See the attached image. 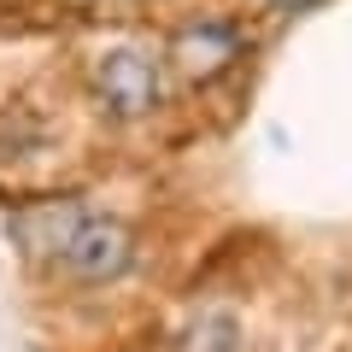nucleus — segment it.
Returning a JSON list of instances; mask_svg holds the SVG:
<instances>
[{"label": "nucleus", "instance_id": "nucleus-2", "mask_svg": "<svg viewBox=\"0 0 352 352\" xmlns=\"http://www.w3.org/2000/svg\"><path fill=\"white\" fill-rule=\"evenodd\" d=\"M247 47H252L247 24H241L235 12H188V18H176L170 36H164L170 71H176V82H188V88L223 82V76L247 59Z\"/></svg>", "mask_w": 352, "mask_h": 352}, {"label": "nucleus", "instance_id": "nucleus-1", "mask_svg": "<svg viewBox=\"0 0 352 352\" xmlns=\"http://www.w3.org/2000/svg\"><path fill=\"white\" fill-rule=\"evenodd\" d=\"M53 264L59 276L76 282V288H112L135 270V229L118 212H71L65 229L53 235Z\"/></svg>", "mask_w": 352, "mask_h": 352}, {"label": "nucleus", "instance_id": "nucleus-5", "mask_svg": "<svg viewBox=\"0 0 352 352\" xmlns=\"http://www.w3.org/2000/svg\"><path fill=\"white\" fill-rule=\"evenodd\" d=\"M258 6H270V12H282V18H300V12H311V6H323V0H258Z\"/></svg>", "mask_w": 352, "mask_h": 352}, {"label": "nucleus", "instance_id": "nucleus-3", "mask_svg": "<svg viewBox=\"0 0 352 352\" xmlns=\"http://www.w3.org/2000/svg\"><path fill=\"white\" fill-rule=\"evenodd\" d=\"M88 82H94V100L112 124H147L164 106V65L147 47H106Z\"/></svg>", "mask_w": 352, "mask_h": 352}, {"label": "nucleus", "instance_id": "nucleus-4", "mask_svg": "<svg viewBox=\"0 0 352 352\" xmlns=\"http://www.w3.org/2000/svg\"><path fill=\"white\" fill-rule=\"evenodd\" d=\"M176 352H241V317L229 311V305H212V311H200L188 329H182Z\"/></svg>", "mask_w": 352, "mask_h": 352}]
</instances>
